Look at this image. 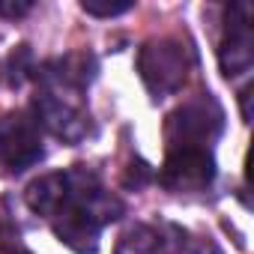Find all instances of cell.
I'll use <instances>...</instances> for the list:
<instances>
[{
  "label": "cell",
  "mask_w": 254,
  "mask_h": 254,
  "mask_svg": "<svg viewBox=\"0 0 254 254\" xmlns=\"http://www.w3.org/2000/svg\"><path fill=\"white\" fill-rule=\"evenodd\" d=\"M63 174H66V191L57 209L48 215V224L66 248L78 254H93L99 248L102 227L123 215V200L111 194L99 183V177L87 168H72Z\"/></svg>",
  "instance_id": "obj_1"
},
{
  "label": "cell",
  "mask_w": 254,
  "mask_h": 254,
  "mask_svg": "<svg viewBox=\"0 0 254 254\" xmlns=\"http://www.w3.org/2000/svg\"><path fill=\"white\" fill-rule=\"evenodd\" d=\"M191 66H194L191 48L180 36L147 39L138 51V72H141V81L147 84V90L153 93V99H165V96L177 93L186 84Z\"/></svg>",
  "instance_id": "obj_2"
},
{
  "label": "cell",
  "mask_w": 254,
  "mask_h": 254,
  "mask_svg": "<svg viewBox=\"0 0 254 254\" xmlns=\"http://www.w3.org/2000/svg\"><path fill=\"white\" fill-rule=\"evenodd\" d=\"M224 129V111L209 96L200 93L189 102H183L177 111L165 120V144L171 150H209V144Z\"/></svg>",
  "instance_id": "obj_3"
},
{
  "label": "cell",
  "mask_w": 254,
  "mask_h": 254,
  "mask_svg": "<svg viewBox=\"0 0 254 254\" xmlns=\"http://www.w3.org/2000/svg\"><path fill=\"white\" fill-rule=\"evenodd\" d=\"M33 120L39 123V129H48L54 138L66 144H81L93 132L81 90H69L60 84L39 81V93L33 99Z\"/></svg>",
  "instance_id": "obj_4"
},
{
  "label": "cell",
  "mask_w": 254,
  "mask_h": 254,
  "mask_svg": "<svg viewBox=\"0 0 254 254\" xmlns=\"http://www.w3.org/2000/svg\"><path fill=\"white\" fill-rule=\"evenodd\" d=\"M42 159V132L30 111H9L0 117V168L21 174Z\"/></svg>",
  "instance_id": "obj_5"
},
{
  "label": "cell",
  "mask_w": 254,
  "mask_h": 254,
  "mask_svg": "<svg viewBox=\"0 0 254 254\" xmlns=\"http://www.w3.org/2000/svg\"><path fill=\"white\" fill-rule=\"evenodd\" d=\"M215 180L212 150H171L159 171V183L174 194H197Z\"/></svg>",
  "instance_id": "obj_6"
},
{
  "label": "cell",
  "mask_w": 254,
  "mask_h": 254,
  "mask_svg": "<svg viewBox=\"0 0 254 254\" xmlns=\"http://www.w3.org/2000/svg\"><path fill=\"white\" fill-rule=\"evenodd\" d=\"M254 63V39H251V6L233 3L227 6L224 18V36L218 45V66L224 78H236L248 72Z\"/></svg>",
  "instance_id": "obj_7"
},
{
  "label": "cell",
  "mask_w": 254,
  "mask_h": 254,
  "mask_svg": "<svg viewBox=\"0 0 254 254\" xmlns=\"http://www.w3.org/2000/svg\"><path fill=\"white\" fill-rule=\"evenodd\" d=\"M114 254H168L165 239L150 224H132L114 248Z\"/></svg>",
  "instance_id": "obj_8"
},
{
  "label": "cell",
  "mask_w": 254,
  "mask_h": 254,
  "mask_svg": "<svg viewBox=\"0 0 254 254\" xmlns=\"http://www.w3.org/2000/svg\"><path fill=\"white\" fill-rule=\"evenodd\" d=\"M132 6H135L132 0H81V9L96 18H114V15L129 12Z\"/></svg>",
  "instance_id": "obj_9"
},
{
  "label": "cell",
  "mask_w": 254,
  "mask_h": 254,
  "mask_svg": "<svg viewBox=\"0 0 254 254\" xmlns=\"http://www.w3.org/2000/svg\"><path fill=\"white\" fill-rule=\"evenodd\" d=\"M33 9L30 0H0V15H6V18H21Z\"/></svg>",
  "instance_id": "obj_10"
},
{
  "label": "cell",
  "mask_w": 254,
  "mask_h": 254,
  "mask_svg": "<svg viewBox=\"0 0 254 254\" xmlns=\"http://www.w3.org/2000/svg\"><path fill=\"white\" fill-rule=\"evenodd\" d=\"M248 102H251V87H245V90L239 93V105H242V123H251V108H248Z\"/></svg>",
  "instance_id": "obj_11"
},
{
  "label": "cell",
  "mask_w": 254,
  "mask_h": 254,
  "mask_svg": "<svg viewBox=\"0 0 254 254\" xmlns=\"http://www.w3.org/2000/svg\"><path fill=\"white\" fill-rule=\"evenodd\" d=\"M12 254H30V251H24V248H15V251H12Z\"/></svg>",
  "instance_id": "obj_12"
}]
</instances>
